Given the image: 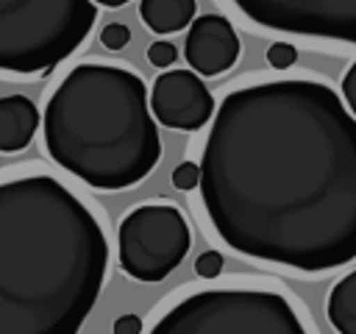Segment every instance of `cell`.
Returning a JSON list of instances; mask_svg holds the SVG:
<instances>
[{"instance_id":"1","label":"cell","mask_w":356,"mask_h":334,"mask_svg":"<svg viewBox=\"0 0 356 334\" xmlns=\"http://www.w3.org/2000/svg\"><path fill=\"white\" fill-rule=\"evenodd\" d=\"M197 186L236 253L298 273L356 259V117L320 81L228 92L211 117Z\"/></svg>"},{"instance_id":"2","label":"cell","mask_w":356,"mask_h":334,"mask_svg":"<svg viewBox=\"0 0 356 334\" xmlns=\"http://www.w3.org/2000/svg\"><path fill=\"white\" fill-rule=\"evenodd\" d=\"M106 264L97 217L61 181L0 184V334H78Z\"/></svg>"},{"instance_id":"3","label":"cell","mask_w":356,"mask_h":334,"mask_svg":"<svg viewBox=\"0 0 356 334\" xmlns=\"http://www.w3.org/2000/svg\"><path fill=\"white\" fill-rule=\"evenodd\" d=\"M50 159L95 189H128L161 159L145 81L114 64H78L44 106Z\"/></svg>"},{"instance_id":"4","label":"cell","mask_w":356,"mask_h":334,"mask_svg":"<svg viewBox=\"0 0 356 334\" xmlns=\"http://www.w3.org/2000/svg\"><path fill=\"white\" fill-rule=\"evenodd\" d=\"M97 19L92 0H0V72L47 75Z\"/></svg>"},{"instance_id":"5","label":"cell","mask_w":356,"mask_h":334,"mask_svg":"<svg viewBox=\"0 0 356 334\" xmlns=\"http://www.w3.org/2000/svg\"><path fill=\"white\" fill-rule=\"evenodd\" d=\"M150 334H309L295 306L270 289H200L178 301Z\"/></svg>"},{"instance_id":"6","label":"cell","mask_w":356,"mask_h":334,"mask_svg":"<svg viewBox=\"0 0 356 334\" xmlns=\"http://www.w3.org/2000/svg\"><path fill=\"white\" fill-rule=\"evenodd\" d=\"M189 245V223L170 203H142L131 209L117 231L120 267L145 284L167 278L186 259Z\"/></svg>"},{"instance_id":"7","label":"cell","mask_w":356,"mask_h":334,"mask_svg":"<svg viewBox=\"0 0 356 334\" xmlns=\"http://www.w3.org/2000/svg\"><path fill=\"white\" fill-rule=\"evenodd\" d=\"M267 31L356 45V0H231Z\"/></svg>"},{"instance_id":"8","label":"cell","mask_w":356,"mask_h":334,"mask_svg":"<svg viewBox=\"0 0 356 334\" xmlns=\"http://www.w3.org/2000/svg\"><path fill=\"white\" fill-rule=\"evenodd\" d=\"M153 117L178 131H200L214 117V97L195 70H167L150 89Z\"/></svg>"},{"instance_id":"9","label":"cell","mask_w":356,"mask_h":334,"mask_svg":"<svg viewBox=\"0 0 356 334\" xmlns=\"http://www.w3.org/2000/svg\"><path fill=\"white\" fill-rule=\"evenodd\" d=\"M184 58L197 75H220L239 58V36L222 14H200L189 22Z\"/></svg>"},{"instance_id":"10","label":"cell","mask_w":356,"mask_h":334,"mask_svg":"<svg viewBox=\"0 0 356 334\" xmlns=\"http://www.w3.org/2000/svg\"><path fill=\"white\" fill-rule=\"evenodd\" d=\"M39 128V109L25 95L0 97V150L17 153L31 145Z\"/></svg>"},{"instance_id":"11","label":"cell","mask_w":356,"mask_h":334,"mask_svg":"<svg viewBox=\"0 0 356 334\" xmlns=\"http://www.w3.org/2000/svg\"><path fill=\"white\" fill-rule=\"evenodd\" d=\"M139 17L153 33H175L195 19V0H142Z\"/></svg>"},{"instance_id":"12","label":"cell","mask_w":356,"mask_h":334,"mask_svg":"<svg viewBox=\"0 0 356 334\" xmlns=\"http://www.w3.org/2000/svg\"><path fill=\"white\" fill-rule=\"evenodd\" d=\"M328 320L339 334H356V270L334 284L328 295Z\"/></svg>"},{"instance_id":"13","label":"cell","mask_w":356,"mask_h":334,"mask_svg":"<svg viewBox=\"0 0 356 334\" xmlns=\"http://www.w3.org/2000/svg\"><path fill=\"white\" fill-rule=\"evenodd\" d=\"M295 61H298L295 45H289V42H273V45H270V50H267V64H270L273 70H289Z\"/></svg>"},{"instance_id":"14","label":"cell","mask_w":356,"mask_h":334,"mask_svg":"<svg viewBox=\"0 0 356 334\" xmlns=\"http://www.w3.org/2000/svg\"><path fill=\"white\" fill-rule=\"evenodd\" d=\"M100 42H103L106 50H122L131 42V28L122 25V22H108L100 31Z\"/></svg>"},{"instance_id":"15","label":"cell","mask_w":356,"mask_h":334,"mask_svg":"<svg viewBox=\"0 0 356 334\" xmlns=\"http://www.w3.org/2000/svg\"><path fill=\"white\" fill-rule=\"evenodd\" d=\"M175 58H178V47H175L172 42H153V45L147 47V61H150L153 67L167 70V67L175 64Z\"/></svg>"},{"instance_id":"16","label":"cell","mask_w":356,"mask_h":334,"mask_svg":"<svg viewBox=\"0 0 356 334\" xmlns=\"http://www.w3.org/2000/svg\"><path fill=\"white\" fill-rule=\"evenodd\" d=\"M172 184H175L178 189H184V192L195 189V186L200 184V164H195V161H181V164L172 170Z\"/></svg>"},{"instance_id":"17","label":"cell","mask_w":356,"mask_h":334,"mask_svg":"<svg viewBox=\"0 0 356 334\" xmlns=\"http://www.w3.org/2000/svg\"><path fill=\"white\" fill-rule=\"evenodd\" d=\"M195 273L200 278H217L222 273V253L217 250H203L197 259H195Z\"/></svg>"},{"instance_id":"18","label":"cell","mask_w":356,"mask_h":334,"mask_svg":"<svg viewBox=\"0 0 356 334\" xmlns=\"http://www.w3.org/2000/svg\"><path fill=\"white\" fill-rule=\"evenodd\" d=\"M111 334H142V317L139 315H120L111 326Z\"/></svg>"},{"instance_id":"19","label":"cell","mask_w":356,"mask_h":334,"mask_svg":"<svg viewBox=\"0 0 356 334\" xmlns=\"http://www.w3.org/2000/svg\"><path fill=\"white\" fill-rule=\"evenodd\" d=\"M342 95H345L348 109H350L353 117H356V61L348 67V72H345V78H342Z\"/></svg>"},{"instance_id":"20","label":"cell","mask_w":356,"mask_h":334,"mask_svg":"<svg viewBox=\"0 0 356 334\" xmlns=\"http://www.w3.org/2000/svg\"><path fill=\"white\" fill-rule=\"evenodd\" d=\"M92 3H97V6H108V8H120V6H125V3H131V0H92Z\"/></svg>"}]
</instances>
